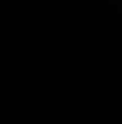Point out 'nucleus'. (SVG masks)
Segmentation results:
<instances>
[]
</instances>
